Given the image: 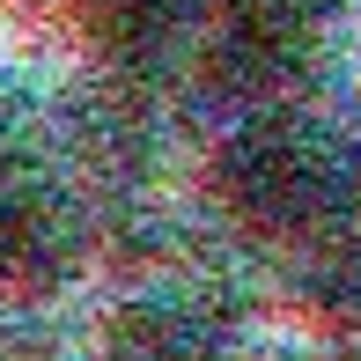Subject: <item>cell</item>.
Here are the masks:
<instances>
[{
    "label": "cell",
    "instance_id": "3957f363",
    "mask_svg": "<svg viewBox=\"0 0 361 361\" xmlns=\"http://www.w3.org/2000/svg\"><path fill=\"white\" fill-rule=\"evenodd\" d=\"M81 228L52 185L0 170V302H44L74 281Z\"/></svg>",
    "mask_w": 361,
    "mask_h": 361
},
{
    "label": "cell",
    "instance_id": "6da1fadb",
    "mask_svg": "<svg viewBox=\"0 0 361 361\" xmlns=\"http://www.w3.org/2000/svg\"><path fill=\"white\" fill-rule=\"evenodd\" d=\"M207 177H214V207L258 243H302L339 207L332 147L281 111H251L243 126H228Z\"/></svg>",
    "mask_w": 361,
    "mask_h": 361
},
{
    "label": "cell",
    "instance_id": "277c9868",
    "mask_svg": "<svg viewBox=\"0 0 361 361\" xmlns=\"http://www.w3.org/2000/svg\"><path fill=\"white\" fill-rule=\"evenodd\" d=\"M96 361H221V339L177 295H133L96 324Z\"/></svg>",
    "mask_w": 361,
    "mask_h": 361
},
{
    "label": "cell",
    "instance_id": "7a4b0ae2",
    "mask_svg": "<svg viewBox=\"0 0 361 361\" xmlns=\"http://www.w3.org/2000/svg\"><path fill=\"white\" fill-rule=\"evenodd\" d=\"M310 59V8L302 0H221L207 15L200 67L214 74L221 96L236 104H266L281 96Z\"/></svg>",
    "mask_w": 361,
    "mask_h": 361
}]
</instances>
